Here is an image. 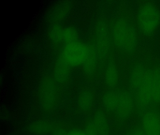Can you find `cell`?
Here are the masks:
<instances>
[{"mask_svg": "<svg viewBox=\"0 0 160 135\" xmlns=\"http://www.w3.org/2000/svg\"><path fill=\"white\" fill-rule=\"evenodd\" d=\"M129 84L138 111L160 104V68L136 66L130 74Z\"/></svg>", "mask_w": 160, "mask_h": 135, "instance_id": "6da1fadb", "label": "cell"}, {"mask_svg": "<svg viewBox=\"0 0 160 135\" xmlns=\"http://www.w3.org/2000/svg\"><path fill=\"white\" fill-rule=\"evenodd\" d=\"M111 37L115 46L123 52L131 53L136 48L137 29L127 19L118 18L114 21L111 27Z\"/></svg>", "mask_w": 160, "mask_h": 135, "instance_id": "7a4b0ae2", "label": "cell"}, {"mask_svg": "<svg viewBox=\"0 0 160 135\" xmlns=\"http://www.w3.org/2000/svg\"><path fill=\"white\" fill-rule=\"evenodd\" d=\"M135 104L132 93L125 91H109L106 93L102 98L104 108L121 120L127 119L131 115Z\"/></svg>", "mask_w": 160, "mask_h": 135, "instance_id": "3957f363", "label": "cell"}, {"mask_svg": "<svg viewBox=\"0 0 160 135\" xmlns=\"http://www.w3.org/2000/svg\"><path fill=\"white\" fill-rule=\"evenodd\" d=\"M137 24L143 35L152 36L160 24V11L154 4L147 2L138 8L137 14Z\"/></svg>", "mask_w": 160, "mask_h": 135, "instance_id": "277c9868", "label": "cell"}, {"mask_svg": "<svg viewBox=\"0 0 160 135\" xmlns=\"http://www.w3.org/2000/svg\"><path fill=\"white\" fill-rule=\"evenodd\" d=\"M60 84L53 77L48 76L40 83L39 96L42 108L46 112H51L57 108L61 98Z\"/></svg>", "mask_w": 160, "mask_h": 135, "instance_id": "5b68a950", "label": "cell"}, {"mask_svg": "<svg viewBox=\"0 0 160 135\" xmlns=\"http://www.w3.org/2000/svg\"><path fill=\"white\" fill-rule=\"evenodd\" d=\"M89 50V46L80 41L68 43L62 50L60 59L71 68L83 65Z\"/></svg>", "mask_w": 160, "mask_h": 135, "instance_id": "8992f818", "label": "cell"}, {"mask_svg": "<svg viewBox=\"0 0 160 135\" xmlns=\"http://www.w3.org/2000/svg\"><path fill=\"white\" fill-rule=\"evenodd\" d=\"M141 128L145 135H160V112L156 107H149L139 112Z\"/></svg>", "mask_w": 160, "mask_h": 135, "instance_id": "52a82bcc", "label": "cell"}, {"mask_svg": "<svg viewBox=\"0 0 160 135\" xmlns=\"http://www.w3.org/2000/svg\"><path fill=\"white\" fill-rule=\"evenodd\" d=\"M110 35L109 29L105 22L98 23L96 29V48L98 57L104 58L110 48Z\"/></svg>", "mask_w": 160, "mask_h": 135, "instance_id": "ba28073f", "label": "cell"}, {"mask_svg": "<svg viewBox=\"0 0 160 135\" xmlns=\"http://www.w3.org/2000/svg\"><path fill=\"white\" fill-rule=\"evenodd\" d=\"M71 76V67L65 64L62 60L57 61L53 70L54 78L60 85L67 83Z\"/></svg>", "mask_w": 160, "mask_h": 135, "instance_id": "9c48e42d", "label": "cell"}, {"mask_svg": "<svg viewBox=\"0 0 160 135\" xmlns=\"http://www.w3.org/2000/svg\"><path fill=\"white\" fill-rule=\"evenodd\" d=\"M105 82L109 88H115L118 85L119 82L118 70L114 62H110L108 64L105 73Z\"/></svg>", "mask_w": 160, "mask_h": 135, "instance_id": "30bf717a", "label": "cell"}, {"mask_svg": "<svg viewBox=\"0 0 160 135\" xmlns=\"http://www.w3.org/2000/svg\"><path fill=\"white\" fill-rule=\"evenodd\" d=\"M94 102V96L91 90L86 89L83 90L78 95V102L80 109L88 112L92 108Z\"/></svg>", "mask_w": 160, "mask_h": 135, "instance_id": "8fae6325", "label": "cell"}, {"mask_svg": "<svg viewBox=\"0 0 160 135\" xmlns=\"http://www.w3.org/2000/svg\"><path fill=\"white\" fill-rule=\"evenodd\" d=\"M98 57L95 47H90L88 55L83 65L84 71L87 74L90 75L93 73L97 64Z\"/></svg>", "mask_w": 160, "mask_h": 135, "instance_id": "7c38bea8", "label": "cell"}, {"mask_svg": "<svg viewBox=\"0 0 160 135\" xmlns=\"http://www.w3.org/2000/svg\"><path fill=\"white\" fill-rule=\"evenodd\" d=\"M78 33L75 28L72 27L63 28L62 32V43L67 44L78 41Z\"/></svg>", "mask_w": 160, "mask_h": 135, "instance_id": "4fadbf2b", "label": "cell"}, {"mask_svg": "<svg viewBox=\"0 0 160 135\" xmlns=\"http://www.w3.org/2000/svg\"><path fill=\"white\" fill-rule=\"evenodd\" d=\"M63 28L59 25L53 26L50 32V36L51 40L57 43H62V32Z\"/></svg>", "mask_w": 160, "mask_h": 135, "instance_id": "5bb4252c", "label": "cell"}, {"mask_svg": "<svg viewBox=\"0 0 160 135\" xmlns=\"http://www.w3.org/2000/svg\"><path fill=\"white\" fill-rule=\"evenodd\" d=\"M57 135H92L91 133H87L86 131L80 129H72L58 132Z\"/></svg>", "mask_w": 160, "mask_h": 135, "instance_id": "9a60e30c", "label": "cell"}, {"mask_svg": "<svg viewBox=\"0 0 160 135\" xmlns=\"http://www.w3.org/2000/svg\"><path fill=\"white\" fill-rule=\"evenodd\" d=\"M128 135H145L141 128H138L133 129Z\"/></svg>", "mask_w": 160, "mask_h": 135, "instance_id": "2e32d148", "label": "cell"}]
</instances>
